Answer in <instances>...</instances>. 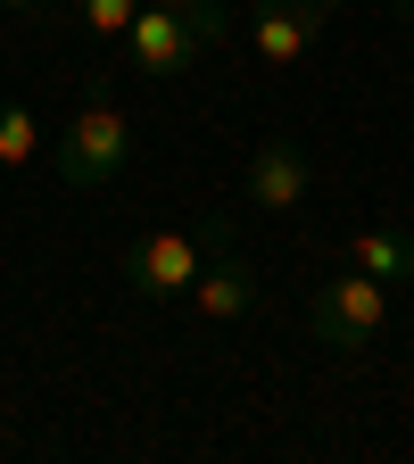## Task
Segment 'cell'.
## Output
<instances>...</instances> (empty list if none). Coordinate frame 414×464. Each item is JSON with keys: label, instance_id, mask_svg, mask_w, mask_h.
<instances>
[{"label": "cell", "instance_id": "7c38bea8", "mask_svg": "<svg viewBox=\"0 0 414 464\" xmlns=\"http://www.w3.org/2000/svg\"><path fill=\"white\" fill-rule=\"evenodd\" d=\"M0 9H42V0H0Z\"/></svg>", "mask_w": 414, "mask_h": 464}, {"label": "cell", "instance_id": "ba28073f", "mask_svg": "<svg viewBox=\"0 0 414 464\" xmlns=\"http://www.w3.org/2000/svg\"><path fill=\"white\" fill-rule=\"evenodd\" d=\"M348 266H365L373 282H414V232H398V224H365L357 241H348Z\"/></svg>", "mask_w": 414, "mask_h": 464}, {"label": "cell", "instance_id": "5bb4252c", "mask_svg": "<svg viewBox=\"0 0 414 464\" xmlns=\"http://www.w3.org/2000/svg\"><path fill=\"white\" fill-rule=\"evenodd\" d=\"M315 9H348V0H315Z\"/></svg>", "mask_w": 414, "mask_h": 464}, {"label": "cell", "instance_id": "6da1fadb", "mask_svg": "<svg viewBox=\"0 0 414 464\" xmlns=\"http://www.w3.org/2000/svg\"><path fill=\"white\" fill-rule=\"evenodd\" d=\"M224 241H232V224H224V216L166 224V232H149V241H133V257H125L133 299H183V290H191V274H199Z\"/></svg>", "mask_w": 414, "mask_h": 464}, {"label": "cell", "instance_id": "52a82bcc", "mask_svg": "<svg viewBox=\"0 0 414 464\" xmlns=\"http://www.w3.org/2000/svg\"><path fill=\"white\" fill-rule=\"evenodd\" d=\"M183 299L199 307V324H241V315L257 307V266H249V257H232V249H216V257L191 274Z\"/></svg>", "mask_w": 414, "mask_h": 464}, {"label": "cell", "instance_id": "5b68a950", "mask_svg": "<svg viewBox=\"0 0 414 464\" xmlns=\"http://www.w3.org/2000/svg\"><path fill=\"white\" fill-rule=\"evenodd\" d=\"M323 25H332V9H315V0H257L249 9V42L265 67H307Z\"/></svg>", "mask_w": 414, "mask_h": 464}, {"label": "cell", "instance_id": "9c48e42d", "mask_svg": "<svg viewBox=\"0 0 414 464\" xmlns=\"http://www.w3.org/2000/svg\"><path fill=\"white\" fill-rule=\"evenodd\" d=\"M42 158V125H34V108L25 100H0V166H34Z\"/></svg>", "mask_w": 414, "mask_h": 464}, {"label": "cell", "instance_id": "3957f363", "mask_svg": "<svg viewBox=\"0 0 414 464\" xmlns=\"http://www.w3.org/2000/svg\"><path fill=\"white\" fill-rule=\"evenodd\" d=\"M307 324H315V340H332V348H373V340L390 332V282H373L365 266L332 274L315 299H307Z\"/></svg>", "mask_w": 414, "mask_h": 464}, {"label": "cell", "instance_id": "7a4b0ae2", "mask_svg": "<svg viewBox=\"0 0 414 464\" xmlns=\"http://www.w3.org/2000/svg\"><path fill=\"white\" fill-rule=\"evenodd\" d=\"M133 166V116L116 108L108 92H91L75 116H67V141H58V174H67L75 191H100L116 174Z\"/></svg>", "mask_w": 414, "mask_h": 464}, {"label": "cell", "instance_id": "277c9868", "mask_svg": "<svg viewBox=\"0 0 414 464\" xmlns=\"http://www.w3.org/2000/svg\"><path fill=\"white\" fill-rule=\"evenodd\" d=\"M216 42V25L207 17H183V9H158V0H141L133 9V25H125V50H133V67H149V75H183L191 58Z\"/></svg>", "mask_w": 414, "mask_h": 464}, {"label": "cell", "instance_id": "8fae6325", "mask_svg": "<svg viewBox=\"0 0 414 464\" xmlns=\"http://www.w3.org/2000/svg\"><path fill=\"white\" fill-rule=\"evenodd\" d=\"M158 9H183V17H207V25H216V42L232 34V9H224V0H158Z\"/></svg>", "mask_w": 414, "mask_h": 464}, {"label": "cell", "instance_id": "4fadbf2b", "mask_svg": "<svg viewBox=\"0 0 414 464\" xmlns=\"http://www.w3.org/2000/svg\"><path fill=\"white\" fill-rule=\"evenodd\" d=\"M398 17H406V25H414V0H398Z\"/></svg>", "mask_w": 414, "mask_h": 464}, {"label": "cell", "instance_id": "8992f818", "mask_svg": "<svg viewBox=\"0 0 414 464\" xmlns=\"http://www.w3.org/2000/svg\"><path fill=\"white\" fill-rule=\"evenodd\" d=\"M241 191H249V208H265V216H290V208H307V191H315V166H307V150L299 141H257L249 150V174H241Z\"/></svg>", "mask_w": 414, "mask_h": 464}, {"label": "cell", "instance_id": "30bf717a", "mask_svg": "<svg viewBox=\"0 0 414 464\" xmlns=\"http://www.w3.org/2000/svg\"><path fill=\"white\" fill-rule=\"evenodd\" d=\"M67 9L83 17V34H100V42H125V25H133V9H141V0H67Z\"/></svg>", "mask_w": 414, "mask_h": 464}]
</instances>
